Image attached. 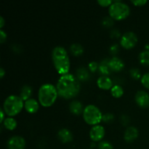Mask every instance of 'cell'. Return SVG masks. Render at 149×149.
<instances>
[{"instance_id":"1","label":"cell","mask_w":149,"mask_h":149,"mask_svg":"<svg viewBox=\"0 0 149 149\" xmlns=\"http://www.w3.org/2000/svg\"><path fill=\"white\" fill-rule=\"evenodd\" d=\"M58 95L64 99H71L78 95L81 90V81L73 74L60 77L56 84Z\"/></svg>"},{"instance_id":"2","label":"cell","mask_w":149,"mask_h":149,"mask_svg":"<svg viewBox=\"0 0 149 149\" xmlns=\"http://www.w3.org/2000/svg\"><path fill=\"white\" fill-rule=\"evenodd\" d=\"M52 59L57 72L61 76L69 73L71 62L66 49L62 46H56L52 51Z\"/></svg>"},{"instance_id":"3","label":"cell","mask_w":149,"mask_h":149,"mask_svg":"<svg viewBox=\"0 0 149 149\" xmlns=\"http://www.w3.org/2000/svg\"><path fill=\"white\" fill-rule=\"evenodd\" d=\"M58 93L56 86L50 83L44 84L39 87L38 91V101L45 108L52 106L58 98Z\"/></svg>"},{"instance_id":"4","label":"cell","mask_w":149,"mask_h":149,"mask_svg":"<svg viewBox=\"0 0 149 149\" xmlns=\"http://www.w3.org/2000/svg\"><path fill=\"white\" fill-rule=\"evenodd\" d=\"M24 107V103L21 97L16 95H11L4 100L3 110L6 115L10 117L16 116L21 112Z\"/></svg>"},{"instance_id":"5","label":"cell","mask_w":149,"mask_h":149,"mask_svg":"<svg viewBox=\"0 0 149 149\" xmlns=\"http://www.w3.org/2000/svg\"><path fill=\"white\" fill-rule=\"evenodd\" d=\"M130 14V8L126 3L116 0L109 7V15L114 20H122Z\"/></svg>"},{"instance_id":"6","label":"cell","mask_w":149,"mask_h":149,"mask_svg":"<svg viewBox=\"0 0 149 149\" xmlns=\"http://www.w3.org/2000/svg\"><path fill=\"white\" fill-rule=\"evenodd\" d=\"M82 116L84 122L87 125L95 126L99 125V123L102 122L103 113L95 105L90 104L84 107Z\"/></svg>"},{"instance_id":"7","label":"cell","mask_w":149,"mask_h":149,"mask_svg":"<svg viewBox=\"0 0 149 149\" xmlns=\"http://www.w3.org/2000/svg\"><path fill=\"white\" fill-rule=\"evenodd\" d=\"M138 36L133 31H127L121 36L120 45L123 48L130 49L135 47L138 43Z\"/></svg>"},{"instance_id":"8","label":"cell","mask_w":149,"mask_h":149,"mask_svg":"<svg viewBox=\"0 0 149 149\" xmlns=\"http://www.w3.org/2000/svg\"><path fill=\"white\" fill-rule=\"evenodd\" d=\"M26 146V140L20 135L10 137L7 142V147L8 149H25Z\"/></svg>"},{"instance_id":"9","label":"cell","mask_w":149,"mask_h":149,"mask_svg":"<svg viewBox=\"0 0 149 149\" xmlns=\"http://www.w3.org/2000/svg\"><path fill=\"white\" fill-rule=\"evenodd\" d=\"M106 130L100 125H95L90 130V138L93 142H100L104 138Z\"/></svg>"},{"instance_id":"10","label":"cell","mask_w":149,"mask_h":149,"mask_svg":"<svg viewBox=\"0 0 149 149\" xmlns=\"http://www.w3.org/2000/svg\"><path fill=\"white\" fill-rule=\"evenodd\" d=\"M135 101L139 107H149V94L144 90H138L135 95Z\"/></svg>"},{"instance_id":"11","label":"cell","mask_w":149,"mask_h":149,"mask_svg":"<svg viewBox=\"0 0 149 149\" xmlns=\"http://www.w3.org/2000/svg\"><path fill=\"white\" fill-rule=\"evenodd\" d=\"M139 135V131L138 128L134 126L127 127L124 133V139L126 142L132 143L135 141Z\"/></svg>"},{"instance_id":"12","label":"cell","mask_w":149,"mask_h":149,"mask_svg":"<svg viewBox=\"0 0 149 149\" xmlns=\"http://www.w3.org/2000/svg\"><path fill=\"white\" fill-rule=\"evenodd\" d=\"M109 64L111 70L112 71H115V72H119V71H122L125 66L123 60L116 56H114L109 59Z\"/></svg>"},{"instance_id":"13","label":"cell","mask_w":149,"mask_h":149,"mask_svg":"<svg viewBox=\"0 0 149 149\" xmlns=\"http://www.w3.org/2000/svg\"><path fill=\"white\" fill-rule=\"evenodd\" d=\"M97 85L100 89L109 90L113 87V81L109 76H100L97 79Z\"/></svg>"},{"instance_id":"14","label":"cell","mask_w":149,"mask_h":149,"mask_svg":"<svg viewBox=\"0 0 149 149\" xmlns=\"http://www.w3.org/2000/svg\"><path fill=\"white\" fill-rule=\"evenodd\" d=\"M39 106H40L39 102L32 97L24 102V109L28 113H31V114L38 111L39 109Z\"/></svg>"},{"instance_id":"15","label":"cell","mask_w":149,"mask_h":149,"mask_svg":"<svg viewBox=\"0 0 149 149\" xmlns=\"http://www.w3.org/2000/svg\"><path fill=\"white\" fill-rule=\"evenodd\" d=\"M58 138L63 143H70L73 141V134L70 130L67 128H61L58 132Z\"/></svg>"},{"instance_id":"16","label":"cell","mask_w":149,"mask_h":149,"mask_svg":"<svg viewBox=\"0 0 149 149\" xmlns=\"http://www.w3.org/2000/svg\"><path fill=\"white\" fill-rule=\"evenodd\" d=\"M68 109H69L70 112L73 113L74 115H77L79 116L81 113H83L84 108H83V105L79 100H73L71 101L68 106Z\"/></svg>"},{"instance_id":"17","label":"cell","mask_w":149,"mask_h":149,"mask_svg":"<svg viewBox=\"0 0 149 149\" xmlns=\"http://www.w3.org/2000/svg\"><path fill=\"white\" fill-rule=\"evenodd\" d=\"M76 77L80 81H86L90 79V71L85 67L81 66L77 68L76 71Z\"/></svg>"},{"instance_id":"18","label":"cell","mask_w":149,"mask_h":149,"mask_svg":"<svg viewBox=\"0 0 149 149\" xmlns=\"http://www.w3.org/2000/svg\"><path fill=\"white\" fill-rule=\"evenodd\" d=\"M109 59L106 58L103 59L101 62L99 63L98 71L101 74V76H109L112 71L109 67Z\"/></svg>"},{"instance_id":"19","label":"cell","mask_w":149,"mask_h":149,"mask_svg":"<svg viewBox=\"0 0 149 149\" xmlns=\"http://www.w3.org/2000/svg\"><path fill=\"white\" fill-rule=\"evenodd\" d=\"M32 93H33V89L29 85H24L21 87L20 91V97L23 99V101L31 98Z\"/></svg>"},{"instance_id":"20","label":"cell","mask_w":149,"mask_h":149,"mask_svg":"<svg viewBox=\"0 0 149 149\" xmlns=\"http://www.w3.org/2000/svg\"><path fill=\"white\" fill-rule=\"evenodd\" d=\"M3 125H4V127L6 129L8 130L13 131L17 128V122L15 119L8 116V117L4 119V121L3 122Z\"/></svg>"},{"instance_id":"21","label":"cell","mask_w":149,"mask_h":149,"mask_svg":"<svg viewBox=\"0 0 149 149\" xmlns=\"http://www.w3.org/2000/svg\"><path fill=\"white\" fill-rule=\"evenodd\" d=\"M70 52L74 56H80L84 53V47L80 44L74 43L70 46Z\"/></svg>"},{"instance_id":"22","label":"cell","mask_w":149,"mask_h":149,"mask_svg":"<svg viewBox=\"0 0 149 149\" xmlns=\"http://www.w3.org/2000/svg\"><path fill=\"white\" fill-rule=\"evenodd\" d=\"M111 94L115 98H119L124 95L123 87L119 84H115L111 89Z\"/></svg>"},{"instance_id":"23","label":"cell","mask_w":149,"mask_h":149,"mask_svg":"<svg viewBox=\"0 0 149 149\" xmlns=\"http://www.w3.org/2000/svg\"><path fill=\"white\" fill-rule=\"evenodd\" d=\"M138 58H139V61L141 64L145 65H149V50L145 49V50L142 51L139 54Z\"/></svg>"},{"instance_id":"24","label":"cell","mask_w":149,"mask_h":149,"mask_svg":"<svg viewBox=\"0 0 149 149\" xmlns=\"http://www.w3.org/2000/svg\"><path fill=\"white\" fill-rule=\"evenodd\" d=\"M130 75L133 79L138 80L139 79H141V73L139 68H132L130 70Z\"/></svg>"},{"instance_id":"25","label":"cell","mask_w":149,"mask_h":149,"mask_svg":"<svg viewBox=\"0 0 149 149\" xmlns=\"http://www.w3.org/2000/svg\"><path fill=\"white\" fill-rule=\"evenodd\" d=\"M101 23L102 25L106 28L111 27L113 25V23H114V20H113V18H111L110 16H106V17H103V20H102Z\"/></svg>"},{"instance_id":"26","label":"cell","mask_w":149,"mask_h":149,"mask_svg":"<svg viewBox=\"0 0 149 149\" xmlns=\"http://www.w3.org/2000/svg\"><path fill=\"white\" fill-rule=\"evenodd\" d=\"M98 149H113V145L107 141H102L99 142Z\"/></svg>"},{"instance_id":"27","label":"cell","mask_w":149,"mask_h":149,"mask_svg":"<svg viewBox=\"0 0 149 149\" xmlns=\"http://www.w3.org/2000/svg\"><path fill=\"white\" fill-rule=\"evenodd\" d=\"M114 119V115L112 113H106L103 114L102 117V122L104 123H111Z\"/></svg>"},{"instance_id":"28","label":"cell","mask_w":149,"mask_h":149,"mask_svg":"<svg viewBox=\"0 0 149 149\" xmlns=\"http://www.w3.org/2000/svg\"><path fill=\"white\" fill-rule=\"evenodd\" d=\"M141 81L143 87H145L146 88L149 90V72L146 73L143 75H142Z\"/></svg>"},{"instance_id":"29","label":"cell","mask_w":149,"mask_h":149,"mask_svg":"<svg viewBox=\"0 0 149 149\" xmlns=\"http://www.w3.org/2000/svg\"><path fill=\"white\" fill-rule=\"evenodd\" d=\"M99 68V63L96 61H91V62L89 63L88 64V69L89 71H91V72L95 73V71H97L98 70Z\"/></svg>"},{"instance_id":"30","label":"cell","mask_w":149,"mask_h":149,"mask_svg":"<svg viewBox=\"0 0 149 149\" xmlns=\"http://www.w3.org/2000/svg\"><path fill=\"white\" fill-rule=\"evenodd\" d=\"M119 51V46L118 44H113V45H111L110 48H109V52L112 55H116L118 53Z\"/></svg>"},{"instance_id":"31","label":"cell","mask_w":149,"mask_h":149,"mask_svg":"<svg viewBox=\"0 0 149 149\" xmlns=\"http://www.w3.org/2000/svg\"><path fill=\"white\" fill-rule=\"evenodd\" d=\"M97 4L100 5L101 7H110L113 3V1L111 0H97Z\"/></svg>"},{"instance_id":"32","label":"cell","mask_w":149,"mask_h":149,"mask_svg":"<svg viewBox=\"0 0 149 149\" xmlns=\"http://www.w3.org/2000/svg\"><path fill=\"white\" fill-rule=\"evenodd\" d=\"M130 117L127 116V115L123 114L121 116L120 122L121 123H122V125H124V126H127V125H128V124L130 123Z\"/></svg>"},{"instance_id":"33","label":"cell","mask_w":149,"mask_h":149,"mask_svg":"<svg viewBox=\"0 0 149 149\" xmlns=\"http://www.w3.org/2000/svg\"><path fill=\"white\" fill-rule=\"evenodd\" d=\"M146 0H131V3L137 7H142L147 4Z\"/></svg>"},{"instance_id":"34","label":"cell","mask_w":149,"mask_h":149,"mask_svg":"<svg viewBox=\"0 0 149 149\" xmlns=\"http://www.w3.org/2000/svg\"><path fill=\"white\" fill-rule=\"evenodd\" d=\"M110 36L113 38V39H118V38L121 36L120 31L116 29H112L110 32Z\"/></svg>"},{"instance_id":"35","label":"cell","mask_w":149,"mask_h":149,"mask_svg":"<svg viewBox=\"0 0 149 149\" xmlns=\"http://www.w3.org/2000/svg\"><path fill=\"white\" fill-rule=\"evenodd\" d=\"M7 33L3 29H0V43L3 44L7 40Z\"/></svg>"},{"instance_id":"36","label":"cell","mask_w":149,"mask_h":149,"mask_svg":"<svg viewBox=\"0 0 149 149\" xmlns=\"http://www.w3.org/2000/svg\"><path fill=\"white\" fill-rule=\"evenodd\" d=\"M0 115H1V119H0V122H1V123H3V122H4V119H6V118H5L6 113H4V110H3L2 108H1V109H0Z\"/></svg>"},{"instance_id":"37","label":"cell","mask_w":149,"mask_h":149,"mask_svg":"<svg viewBox=\"0 0 149 149\" xmlns=\"http://www.w3.org/2000/svg\"><path fill=\"white\" fill-rule=\"evenodd\" d=\"M4 25H5V20L2 16H0V28H1V29L4 27Z\"/></svg>"},{"instance_id":"38","label":"cell","mask_w":149,"mask_h":149,"mask_svg":"<svg viewBox=\"0 0 149 149\" xmlns=\"http://www.w3.org/2000/svg\"><path fill=\"white\" fill-rule=\"evenodd\" d=\"M5 74H6L5 70H4L2 67H1V68H0V78L3 79V77H4Z\"/></svg>"},{"instance_id":"39","label":"cell","mask_w":149,"mask_h":149,"mask_svg":"<svg viewBox=\"0 0 149 149\" xmlns=\"http://www.w3.org/2000/svg\"><path fill=\"white\" fill-rule=\"evenodd\" d=\"M145 48H146V49H148V50H149V44H148V45H146Z\"/></svg>"},{"instance_id":"40","label":"cell","mask_w":149,"mask_h":149,"mask_svg":"<svg viewBox=\"0 0 149 149\" xmlns=\"http://www.w3.org/2000/svg\"><path fill=\"white\" fill-rule=\"evenodd\" d=\"M87 149H92V148H87Z\"/></svg>"}]
</instances>
